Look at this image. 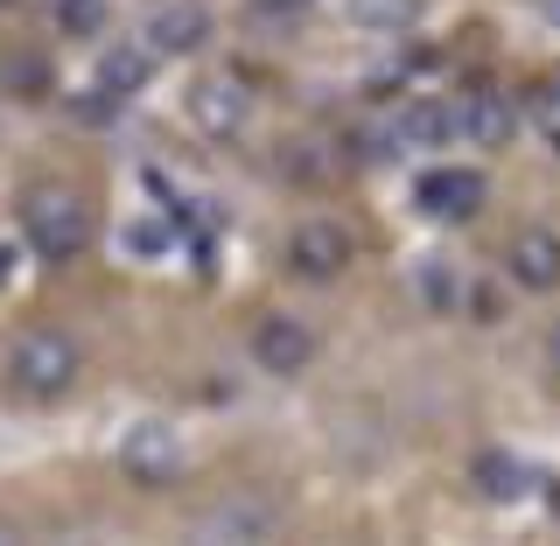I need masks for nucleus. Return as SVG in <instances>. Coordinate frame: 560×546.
Returning <instances> with one entry per match:
<instances>
[{
	"label": "nucleus",
	"instance_id": "9b49d317",
	"mask_svg": "<svg viewBox=\"0 0 560 546\" xmlns=\"http://www.w3.org/2000/svg\"><path fill=\"white\" fill-rule=\"evenodd\" d=\"M197 28H203L197 8H168V14H154V22H148V49H154V57H168V49H189V43H197Z\"/></svg>",
	"mask_w": 560,
	"mask_h": 546
},
{
	"label": "nucleus",
	"instance_id": "9d476101",
	"mask_svg": "<svg viewBox=\"0 0 560 546\" xmlns=\"http://www.w3.org/2000/svg\"><path fill=\"white\" fill-rule=\"evenodd\" d=\"M504 133H512V105H504L498 92H469V98H455V140L498 148Z\"/></svg>",
	"mask_w": 560,
	"mask_h": 546
},
{
	"label": "nucleus",
	"instance_id": "39448f33",
	"mask_svg": "<svg viewBox=\"0 0 560 546\" xmlns=\"http://www.w3.org/2000/svg\"><path fill=\"white\" fill-rule=\"evenodd\" d=\"M315 358V329L302 323V315H259L253 323V364L259 372H302V364Z\"/></svg>",
	"mask_w": 560,
	"mask_h": 546
},
{
	"label": "nucleus",
	"instance_id": "0eeeda50",
	"mask_svg": "<svg viewBox=\"0 0 560 546\" xmlns=\"http://www.w3.org/2000/svg\"><path fill=\"white\" fill-rule=\"evenodd\" d=\"M420 210H428L434 224H463V218H477L483 210V175L477 169H434V175H420Z\"/></svg>",
	"mask_w": 560,
	"mask_h": 546
},
{
	"label": "nucleus",
	"instance_id": "ddd939ff",
	"mask_svg": "<svg viewBox=\"0 0 560 546\" xmlns=\"http://www.w3.org/2000/svg\"><path fill=\"white\" fill-rule=\"evenodd\" d=\"M547 358H553V372H560V323H553V337H547Z\"/></svg>",
	"mask_w": 560,
	"mask_h": 546
},
{
	"label": "nucleus",
	"instance_id": "4468645a",
	"mask_svg": "<svg viewBox=\"0 0 560 546\" xmlns=\"http://www.w3.org/2000/svg\"><path fill=\"white\" fill-rule=\"evenodd\" d=\"M0 539H14V525H0Z\"/></svg>",
	"mask_w": 560,
	"mask_h": 546
},
{
	"label": "nucleus",
	"instance_id": "f257e3e1",
	"mask_svg": "<svg viewBox=\"0 0 560 546\" xmlns=\"http://www.w3.org/2000/svg\"><path fill=\"white\" fill-rule=\"evenodd\" d=\"M78 337L70 329H28V337H14L8 364H0V379H8L14 399H28V407H57V399L78 385Z\"/></svg>",
	"mask_w": 560,
	"mask_h": 546
},
{
	"label": "nucleus",
	"instance_id": "7ed1b4c3",
	"mask_svg": "<svg viewBox=\"0 0 560 546\" xmlns=\"http://www.w3.org/2000/svg\"><path fill=\"white\" fill-rule=\"evenodd\" d=\"M350 253H358V239H350L337 218H302L288 232V267L302 280H337L350 267Z\"/></svg>",
	"mask_w": 560,
	"mask_h": 546
},
{
	"label": "nucleus",
	"instance_id": "6e6552de",
	"mask_svg": "<svg viewBox=\"0 0 560 546\" xmlns=\"http://www.w3.org/2000/svg\"><path fill=\"white\" fill-rule=\"evenodd\" d=\"M189 113H197L203 133L232 140V133H245V119H253V98H245L232 78H203L197 92H189Z\"/></svg>",
	"mask_w": 560,
	"mask_h": 546
},
{
	"label": "nucleus",
	"instance_id": "f8f14e48",
	"mask_svg": "<svg viewBox=\"0 0 560 546\" xmlns=\"http://www.w3.org/2000/svg\"><path fill=\"white\" fill-rule=\"evenodd\" d=\"M455 294H463V280L448 267H420V302L428 309H455Z\"/></svg>",
	"mask_w": 560,
	"mask_h": 546
},
{
	"label": "nucleus",
	"instance_id": "423d86ee",
	"mask_svg": "<svg viewBox=\"0 0 560 546\" xmlns=\"http://www.w3.org/2000/svg\"><path fill=\"white\" fill-rule=\"evenodd\" d=\"M504 274H512L518 288H533V294H553L560 288V232H547V224L512 232V245H504Z\"/></svg>",
	"mask_w": 560,
	"mask_h": 546
},
{
	"label": "nucleus",
	"instance_id": "1a4fd4ad",
	"mask_svg": "<svg viewBox=\"0 0 560 546\" xmlns=\"http://www.w3.org/2000/svg\"><path fill=\"white\" fill-rule=\"evenodd\" d=\"M197 533L203 539H267L273 533V504L267 498H245V490H238V498H218L197 519Z\"/></svg>",
	"mask_w": 560,
	"mask_h": 546
},
{
	"label": "nucleus",
	"instance_id": "f03ea898",
	"mask_svg": "<svg viewBox=\"0 0 560 546\" xmlns=\"http://www.w3.org/2000/svg\"><path fill=\"white\" fill-rule=\"evenodd\" d=\"M22 239L35 245V259H49V267L78 259L84 245H92V204H84V189L35 183L22 197Z\"/></svg>",
	"mask_w": 560,
	"mask_h": 546
},
{
	"label": "nucleus",
	"instance_id": "20e7f679",
	"mask_svg": "<svg viewBox=\"0 0 560 546\" xmlns=\"http://www.w3.org/2000/svg\"><path fill=\"white\" fill-rule=\"evenodd\" d=\"M119 469L140 484V490H162L183 477V442H175V428H162V420H140V428L119 442Z\"/></svg>",
	"mask_w": 560,
	"mask_h": 546
}]
</instances>
